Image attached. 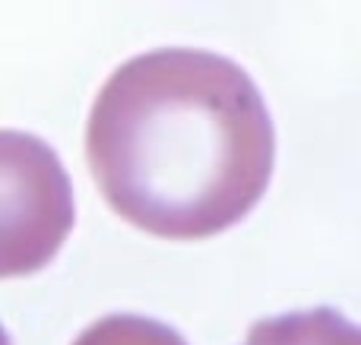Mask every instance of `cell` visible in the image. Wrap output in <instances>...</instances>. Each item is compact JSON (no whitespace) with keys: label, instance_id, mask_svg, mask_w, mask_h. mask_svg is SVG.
<instances>
[{"label":"cell","instance_id":"277c9868","mask_svg":"<svg viewBox=\"0 0 361 345\" xmlns=\"http://www.w3.org/2000/svg\"><path fill=\"white\" fill-rule=\"evenodd\" d=\"M73 345H187L178 330L140 314H111L95 320Z\"/></svg>","mask_w":361,"mask_h":345},{"label":"cell","instance_id":"3957f363","mask_svg":"<svg viewBox=\"0 0 361 345\" xmlns=\"http://www.w3.org/2000/svg\"><path fill=\"white\" fill-rule=\"evenodd\" d=\"M244 345H361L355 323L333 308L267 317L247 330Z\"/></svg>","mask_w":361,"mask_h":345},{"label":"cell","instance_id":"6da1fadb","mask_svg":"<svg viewBox=\"0 0 361 345\" xmlns=\"http://www.w3.org/2000/svg\"><path fill=\"white\" fill-rule=\"evenodd\" d=\"M86 156L108 206L169 241L241 222L267 194L276 127L241 63L159 48L121 63L89 111Z\"/></svg>","mask_w":361,"mask_h":345},{"label":"cell","instance_id":"7a4b0ae2","mask_svg":"<svg viewBox=\"0 0 361 345\" xmlns=\"http://www.w3.org/2000/svg\"><path fill=\"white\" fill-rule=\"evenodd\" d=\"M73 184L42 137L0 130V279L32 276L73 232Z\"/></svg>","mask_w":361,"mask_h":345},{"label":"cell","instance_id":"5b68a950","mask_svg":"<svg viewBox=\"0 0 361 345\" xmlns=\"http://www.w3.org/2000/svg\"><path fill=\"white\" fill-rule=\"evenodd\" d=\"M0 345H10V336L4 333V327H0Z\"/></svg>","mask_w":361,"mask_h":345}]
</instances>
